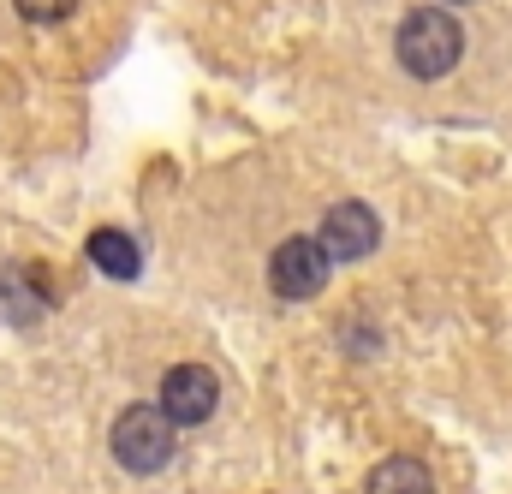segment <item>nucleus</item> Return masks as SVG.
<instances>
[{"mask_svg": "<svg viewBox=\"0 0 512 494\" xmlns=\"http://www.w3.org/2000/svg\"><path fill=\"white\" fill-rule=\"evenodd\" d=\"M393 54H399V66H405L417 84H435V78H447V72L459 66L465 30H459V18H453L447 6H417V12H405V24H399V36H393Z\"/></svg>", "mask_w": 512, "mask_h": 494, "instance_id": "obj_1", "label": "nucleus"}, {"mask_svg": "<svg viewBox=\"0 0 512 494\" xmlns=\"http://www.w3.org/2000/svg\"><path fill=\"white\" fill-rule=\"evenodd\" d=\"M114 459L137 471V477H155L167 459H173V441H179V423L161 411V399L155 405H126L120 417H114Z\"/></svg>", "mask_w": 512, "mask_h": 494, "instance_id": "obj_2", "label": "nucleus"}, {"mask_svg": "<svg viewBox=\"0 0 512 494\" xmlns=\"http://www.w3.org/2000/svg\"><path fill=\"white\" fill-rule=\"evenodd\" d=\"M328 250L322 239H286V245L268 256V286H274V298H316L322 286H328Z\"/></svg>", "mask_w": 512, "mask_h": 494, "instance_id": "obj_3", "label": "nucleus"}, {"mask_svg": "<svg viewBox=\"0 0 512 494\" xmlns=\"http://www.w3.org/2000/svg\"><path fill=\"white\" fill-rule=\"evenodd\" d=\"M215 405H221V381L203 370V364H173V370L161 375V411H167L179 429L209 423Z\"/></svg>", "mask_w": 512, "mask_h": 494, "instance_id": "obj_4", "label": "nucleus"}, {"mask_svg": "<svg viewBox=\"0 0 512 494\" xmlns=\"http://www.w3.org/2000/svg\"><path fill=\"white\" fill-rule=\"evenodd\" d=\"M316 239H322V250L334 262H358V256H370V250L382 245V215L370 203H334L322 215V233Z\"/></svg>", "mask_w": 512, "mask_h": 494, "instance_id": "obj_5", "label": "nucleus"}, {"mask_svg": "<svg viewBox=\"0 0 512 494\" xmlns=\"http://www.w3.org/2000/svg\"><path fill=\"white\" fill-rule=\"evenodd\" d=\"M0 310H6V322H18V328L42 322V316L54 310L48 274H42L36 262H6V268H0Z\"/></svg>", "mask_w": 512, "mask_h": 494, "instance_id": "obj_6", "label": "nucleus"}, {"mask_svg": "<svg viewBox=\"0 0 512 494\" xmlns=\"http://www.w3.org/2000/svg\"><path fill=\"white\" fill-rule=\"evenodd\" d=\"M84 256H90L108 280H137V274H143V250H137V239L120 233V227H96L90 245H84Z\"/></svg>", "mask_w": 512, "mask_h": 494, "instance_id": "obj_7", "label": "nucleus"}, {"mask_svg": "<svg viewBox=\"0 0 512 494\" xmlns=\"http://www.w3.org/2000/svg\"><path fill=\"white\" fill-rule=\"evenodd\" d=\"M364 494H435V477H429V465H423V459L393 453V459H382V465L370 471Z\"/></svg>", "mask_w": 512, "mask_h": 494, "instance_id": "obj_8", "label": "nucleus"}, {"mask_svg": "<svg viewBox=\"0 0 512 494\" xmlns=\"http://www.w3.org/2000/svg\"><path fill=\"white\" fill-rule=\"evenodd\" d=\"M12 6H18V18H30V24H60V18L78 12V0H12Z\"/></svg>", "mask_w": 512, "mask_h": 494, "instance_id": "obj_9", "label": "nucleus"}, {"mask_svg": "<svg viewBox=\"0 0 512 494\" xmlns=\"http://www.w3.org/2000/svg\"><path fill=\"white\" fill-rule=\"evenodd\" d=\"M447 6H471V0H447Z\"/></svg>", "mask_w": 512, "mask_h": 494, "instance_id": "obj_10", "label": "nucleus"}]
</instances>
